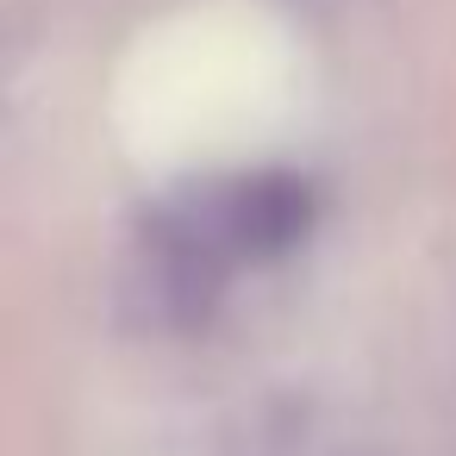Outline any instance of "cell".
Instances as JSON below:
<instances>
[{"label": "cell", "instance_id": "cell-1", "mask_svg": "<svg viewBox=\"0 0 456 456\" xmlns=\"http://www.w3.org/2000/svg\"><path fill=\"white\" fill-rule=\"evenodd\" d=\"M313 225V188L300 175H238L169 200L151 219V275L169 306H207L213 288L256 256L300 244Z\"/></svg>", "mask_w": 456, "mask_h": 456}]
</instances>
